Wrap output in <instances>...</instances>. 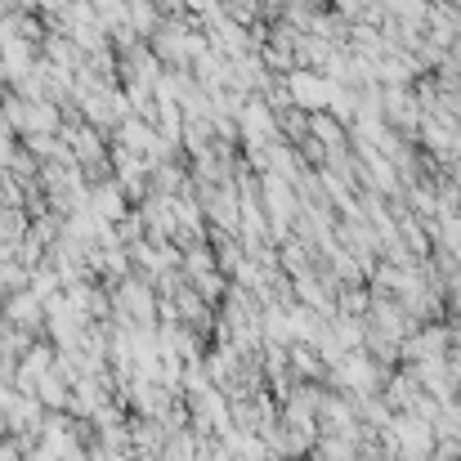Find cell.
Here are the masks:
<instances>
[{
  "instance_id": "cell-3",
  "label": "cell",
  "mask_w": 461,
  "mask_h": 461,
  "mask_svg": "<svg viewBox=\"0 0 461 461\" xmlns=\"http://www.w3.org/2000/svg\"><path fill=\"white\" fill-rule=\"evenodd\" d=\"M305 461H322V457H313V453H309V457H305Z\"/></svg>"
},
{
  "instance_id": "cell-2",
  "label": "cell",
  "mask_w": 461,
  "mask_h": 461,
  "mask_svg": "<svg viewBox=\"0 0 461 461\" xmlns=\"http://www.w3.org/2000/svg\"><path fill=\"white\" fill-rule=\"evenodd\" d=\"M287 363H292V372H296V381H318V385H327V363H322V354L313 349V340H292L287 345Z\"/></svg>"
},
{
  "instance_id": "cell-1",
  "label": "cell",
  "mask_w": 461,
  "mask_h": 461,
  "mask_svg": "<svg viewBox=\"0 0 461 461\" xmlns=\"http://www.w3.org/2000/svg\"><path fill=\"white\" fill-rule=\"evenodd\" d=\"M421 394H426V390H421V381L412 376V367H394V372L385 376V385H381V399L390 403V412H408Z\"/></svg>"
}]
</instances>
